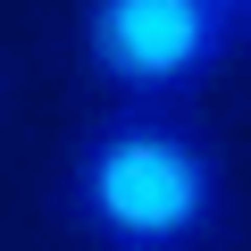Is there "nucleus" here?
I'll use <instances>...</instances> for the list:
<instances>
[{
	"label": "nucleus",
	"instance_id": "1",
	"mask_svg": "<svg viewBox=\"0 0 251 251\" xmlns=\"http://www.w3.org/2000/svg\"><path fill=\"white\" fill-rule=\"evenodd\" d=\"M59 218L92 251H218L234 226V176L209 126L176 100H117L59 168Z\"/></svg>",
	"mask_w": 251,
	"mask_h": 251
},
{
	"label": "nucleus",
	"instance_id": "2",
	"mask_svg": "<svg viewBox=\"0 0 251 251\" xmlns=\"http://www.w3.org/2000/svg\"><path fill=\"white\" fill-rule=\"evenodd\" d=\"M243 17L218 0H84V59L117 100H193L226 75Z\"/></svg>",
	"mask_w": 251,
	"mask_h": 251
},
{
	"label": "nucleus",
	"instance_id": "3",
	"mask_svg": "<svg viewBox=\"0 0 251 251\" xmlns=\"http://www.w3.org/2000/svg\"><path fill=\"white\" fill-rule=\"evenodd\" d=\"M218 9H226V17H243V25H251V0H218Z\"/></svg>",
	"mask_w": 251,
	"mask_h": 251
}]
</instances>
